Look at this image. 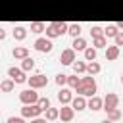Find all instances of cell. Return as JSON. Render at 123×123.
Here are the masks:
<instances>
[{"label": "cell", "instance_id": "6da1fadb", "mask_svg": "<svg viewBox=\"0 0 123 123\" xmlns=\"http://www.w3.org/2000/svg\"><path fill=\"white\" fill-rule=\"evenodd\" d=\"M96 81H94V77L92 75H88V77H81V81H79V85H77V94H81V96H94L96 94Z\"/></svg>", "mask_w": 123, "mask_h": 123}, {"label": "cell", "instance_id": "7a4b0ae2", "mask_svg": "<svg viewBox=\"0 0 123 123\" xmlns=\"http://www.w3.org/2000/svg\"><path fill=\"white\" fill-rule=\"evenodd\" d=\"M67 29H69V25H67L65 21H54V23H48V25H46L44 33H46V37H48V38H56V37L65 35V33H67Z\"/></svg>", "mask_w": 123, "mask_h": 123}, {"label": "cell", "instance_id": "3957f363", "mask_svg": "<svg viewBox=\"0 0 123 123\" xmlns=\"http://www.w3.org/2000/svg\"><path fill=\"white\" fill-rule=\"evenodd\" d=\"M27 83H29L31 88H42V86L48 85V77L42 75V73H35L31 77H27Z\"/></svg>", "mask_w": 123, "mask_h": 123}, {"label": "cell", "instance_id": "277c9868", "mask_svg": "<svg viewBox=\"0 0 123 123\" xmlns=\"http://www.w3.org/2000/svg\"><path fill=\"white\" fill-rule=\"evenodd\" d=\"M42 113V110L38 108V104H23V108H21V117H38Z\"/></svg>", "mask_w": 123, "mask_h": 123}, {"label": "cell", "instance_id": "5b68a950", "mask_svg": "<svg viewBox=\"0 0 123 123\" xmlns=\"http://www.w3.org/2000/svg\"><path fill=\"white\" fill-rule=\"evenodd\" d=\"M8 77H10L13 83H17V85L27 83V75H25V71H23L21 67H10V69H8Z\"/></svg>", "mask_w": 123, "mask_h": 123}, {"label": "cell", "instance_id": "8992f818", "mask_svg": "<svg viewBox=\"0 0 123 123\" xmlns=\"http://www.w3.org/2000/svg\"><path fill=\"white\" fill-rule=\"evenodd\" d=\"M37 100H38V94L35 92V88H27V90L19 92V102L21 104H37Z\"/></svg>", "mask_w": 123, "mask_h": 123}, {"label": "cell", "instance_id": "52a82bcc", "mask_svg": "<svg viewBox=\"0 0 123 123\" xmlns=\"http://www.w3.org/2000/svg\"><path fill=\"white\" fill-rule=\"evenodd\" d=\"M117 104H119V96L115 94V92H108L104 98H102V110H111V108H117Z\"/></svg>", "mask_w": 123, "mask_h": 123}, {"label": "cell", "instance_id": "ba28073f", "mask_svg": "<svg viewBox=\"0 0 123 123\" xmlns=\"http://www.w3.org/2000/svg\"><path fill=\"white\" fill-rule=\"evenodd\" d=\"M52 48H54V44H52V40L48 38V37H40V38H37L35 40V50H38V52H52Z\"/></svg>", "mask_w": 123, "mask_h": 123}, {"label": "cell", "instance_id": "9c48e42d", "mask_svg": "<svg viewBox=\"0 0 123 123\" xmlns=\"http://www.w3.org/2000/svg\"><path fill=\"white\" fill-rule=\"evenodd\" d=\"M60 62H62V65H71V63L75 62V50H73V48H65V50H62V54H60Z\"/></svg>", "mask_w": 123, "mask_h": 123}, {"label": "cell", "instance_id": "30bf717a", "mask_svg": "<svg viewBox=\"0 0 123 123\" xmlns=\"http://www.w3.org/2000/svg\"><path fill=\"white\" fill-rule=\"evenodd\" d=\"M73 115H75V110L69 104H62V108H60V119L65 121V123H69L73 119Z\"/></svg>", "mask_w": 123, "mask_h": 123}, {"label": "cell", "instance_id": "8fae6325", "mask_svg": "<svg viewBox=\"0 0 123 123\" xmlns=\"http://www.w3.org/2000/svg\"><path fill=\"white\" fill-rule=\"evenodd\" d=\"M69 104H71V108H73L75 111H83V110L86 108V100H85V96H81V94L75 96V98H71Z\"/></svg>", "mask_w": 123, "mask_h": 123}, {"label": "cell", "instance_id": "7c38bea8", "mask_svg": "<svg viewBox=\"0 0 123 123\" xmlns=\"http://www.w3.org/2000/svg\"><path fill=\"white\" fill-rule=\"evenodd\" d=\"M86 108H90L92 111H98V110H102V98L100 96H90L88 100H86Z\"/></svg>", "mask_w": 123, "mask_h": 123}, {"label": "cell", "instance_id": "4fadbf2b", "mask_svg": "<svg viewBox=\"0 0 123 123\" xmlns=\"http://www.w3.org/2000/svg\"><path fill=\"white\" fill-rule=\"evenodd\" d=\"M117 58H119V46H115V44L106 46V60L113 62V60H117Z\"/></svg>", "mask_w": 123, "mask_h": 123}, {"label": "cell", "instance_id": "5bb4252c", "mask_svg": "<svg viewBox=\"0 0 123 123\" xmlns=\"http://www.w3.org/2000/svg\"><path fill=\"white\" fill-rule=\"evenodd\" d=\"M12 54H13V58H15V60H23V58H27V56H29V48H27V46H15Z\"/></svg>", "mask_w": 123, "mask_h": 123}, {"label": "cell", "instance_id": "9a60e30c", "mask_svg": "<svg viewBox=\"0 0 123 123\" xmlns=\"http://www.w3.org/2000/svg\"><path fill=\"white\" fill-rule=\"evenodd\" d=\"M71 98H73V94H71V90H69V88H62V90L58 92V100H60L62 104H69V102H71Z\"/></svg>", "mask_w": 123, "mask_h": 123}, {"label": "cell", "instance_id": "2e32d148", "mask_svg": "<svg viewBox=\"0 0 123 123\" xmlns=\"http://www.w3.org/2000/svg\"><path fill=\"white\" fill-rule=\"evenodd\" d=\"M100 71H102V65H100L96 60H92V62L86 63V73H88V75H96V73H100Z\"/></svg>", "mask_w": 123, "mask_h": 123}, {"label": "cell", "instance_id": "e0dca14e", "mask_svg": "<svg viewBox=\"0 0 123 123\" xmlns=\"http://www.w3.org/2000/svg\"><path fill=\"white\" fill-rule=\"evenodd\" d=\"M71 48H73L75 52H77V50H85V48H86V40H85L83 37H75V38H73Z\"/></svg>", "mask_w": 123, "mask_h": 123}, {"label": "cell", "instance_id": "ac0fdd59", "mask_svg": "<svg viewBox=\"0 0 123 123\" xmlns=\"http://www.w3.org/2000/svg\"><path fill=\"white\" fill-rule=\"evenodd\" d=\"M21 69H23L25 73H27V71H33V69H35V60L29 58V56L23 58V60H21Z\"/></svg>", "mask_w": 123, "mask_h": 123}, {"label": "cell", "instance_id": "d6986e66", "mask_svg": "<svg viewBox=\"0 0 123 123\" xmlns=\"http://www.w3.org/2000/svg\"><path fill=\"white\" fill-rule=\"evenodd\" d=\"M71 67H73L75 75H79V73H86V63L81 62V60H75V62L71 63Z\"/></svg>", "mask_w": 123, "mask_h": 123}, {"label": "cell", "instance_id": "ffe728a7", "mask_svg": "<svg viewBox=\"0 0 123 123\" xmlns=\"http://www.w3.org/2000/svg\"><path fill=\"white\" fill-rule=\"evenodd\" d=\"M117 33H119V29H117V27H115L113 23L106 25V29H104V37H106V38H113V37H115Z\"/></svg>", "mask_w": 123, "mask_h": 123}, {"label": "cell", "instance_id": "44dd1931", "mask_svg": "<svg viewBox=\"0 0 123 123\" xmlns=\"http://www.w3.org/2000/svg\"><path fill=\"white\" fill-rule=\"evenodd\" d=\"M92 46H94V48H106V46H108V38H106L104 35L94 37V38H92Z\"/></svg>", "mask_w": 123, "mask_h": 123}, {"label": "cell", "instance_id": "7402d4cb", "mask_svg": "<svg viewBox=\"0 0 123 123\" xmlns=\"http://www.w3.org/2000/svg\"><path fill=\"white\" fill-rule=\"evenodd\" d=\"M44 111H46V121H56V119L60 117V110H58V108H52V106H50V108L44 110Z\"/></svg>", "mask_w": 123, "mask_h": 123}, {"label": "cell", "instance_id": "603a6c76", "mask_svg": "<svg viewBox=\"0 0 123 123\" xmlns=\"http://www.w3.org/2000/svg\"><path fill=\"white\" fill-rule=\"evenodd\" d=\"M83 52H85V60H86V62L96 60V54H98V52H96V48H94V46H86Z\"/></svg>", "mask_w": 123, "mask_h": 123}, {"label": "cell", "instance_id": "cb8c5ba5", "mask_svg": "<svg viewBox=\"0 0 123 123\" xmlns=\"http://www.w3.org/2000/svg\"><path fill=\"white\" fill-rule=\"evenodd\" d=\"M13 86H15V83H13L12 79H4V81L0 83V90H2V92H12Z\"/></svg>", "mask_w": 123, "mask_h": 123}, {"label": "cell", "instance_id": "d4e9b609", "mask_svg": "<svg viewBox=\"0 0 123 123\" xmlns=\"http://www.w3.org/2000/svg\"><path fill=\"white\" fill-rule=\"evenodd\" d=\"M25 37H27V31H25V27L17 25V27L13 29V38H15V40H23Z\"/></svg>", "mask_w": 123, "mask_h": 123}, {"label": "cell", "instance_id": "484cf974", "mask_svg": "<svg viewBox=\"0 0 123 123\" xmlns=\"http://www.w3.org/2000/svg\"><path fill=\"white\" fill-rule=\"evenodd\" d=\"M106 113H108V119H111V121H119V119H121V111H119L117 108H111V110H108Z\"/></svg>", "mask_w": 123, "mask_h": 123}, {"label": "cell", "instance_id": "4316f807", "mask_svg": "<svg viewBox=\"0 0 123 123\" xmlns=\"http://www.w3.org/2000/svg\"><path fill=\"white\" fill-rule=\"evenodd\" d=\"M67 33H69L73 38H75V37H81V25H79V23H73V25H69Z\"/></svg>", "mask_w": 123, "mask_h": 123}, {"label": "cell", "instance_id": "83f0119b", "mask_svg": "<svg viewBox=\"0 0 123 123\" xmlns=\"http://www.w3.org/2000/svg\"><path fill=\"white\" fill-rule=\"evenodd\" d=\"M44 29H46V25H44V23H40V21L31 23V33H44Z\"/></svg>", "mask_w": 123, "mask_h": 123}, {"label": "cell", "instance_id": "f1b7e54d", "mask_svg": "<svg viewBox=\"0 0 123 123\" xmlns=\"http://www.w3.org/2000/svg\"><path fill=\"white\" fill-rule=\"evenodd\" d=\"M100 35H104V29H102L100 25H92V27H90V37L94 38V37H100Z\"/></svg>", "mask_w": 123, "mask_h": 123}, {"label": "cell", "instance_id": "f546056e", "mask_svg": "<svg viewBox=\"0 0 123 123\" xmlns=\"http://www.w3.org/2000/svg\"><path fill=\"white\" fill-rule=\"evenodd\" d=\"M79 81H81V79H79L77 75H67V85H69L71 88H77V85H79Z\"/></svg>", "mask_w": 123, "mask_h": 123}, {"label": "cell", "instance_id": "4dcf8cb0", "mask_svg": "<svg viewBox=\"0 0 123 123\" xmlns=\"http://www.w3.org/2000/svg\"><path fill=\"white\" fill-rule=\"evenodd\" d=\"M56 85H58V86H63V85H67V75H65V73H60V75H56Z\"/></svg>", "mask_w": 123, "mask_h": 123}, {"label": "cell", "instance_id": "1f68e13d", "mask_svg": "<svg viewBox=\"0 0 123 123\" xmlns=\"http://www.w3.org/2000/svg\"><path fill=\"white\" fill-rule=\"evenodd\" d=\"M37 104H38V108H40L42 111L50 108V100H48V98H38V100H37Z\"/></svg>", "mask_w": 123, "mask_h": 123}, {"label": "cell", "instance_id": "d6a6232c", "mask_svg": "<svg viewBox=\"0 0 123 123\" xmlns=\"http://www.w3.org/2000/svg\"><path fill=\"white\" fill-rule=\"evenodd\" d=\"M113 40H115V46H119V48H121V46H123V31H119V33L113 37Z\"/></svg>", "mask_w": 123, "mask_h": 123}, {"label": "cell", "instance_id": "836d02e7", "mask_svg": "<svg viewBox=\"0 0 123 123\" xmlns=\"http://www.w3.org/2000/svg\"><path fill=\"white\" fill-rule=\"evenodd\" d=\"M6 123H25V117H21V115H19V117H13V115H12V117H8Z\"/></svg>", "mask_w": 123, "mask_h": 123}, {"label": "cell", "instance_id": "e575fe53", "mask_svg": "<svg viewBox=\"0 0 123 123\" xmlns=\"http://www.w3.org/2000/svg\"><path fill=\"white\" fill-rule=\"evenodd\" d=\"M31 123H48V121H46V117H40V115H38V117H33Z\"/></svg>", "mask_w": 123, "mask_h": 123}, {"label": "cell", "instance_id": "d590c367", "mask_svg": "<svg viewBox=\"0 0 123 123\" xmlns=\"http://www.w3.org/2000/svg\"><path fill=\"white\" fill-rule=\"evenodd\" d=\"M4 38H6V31L0 27V40H4Z\"/></svg>", "mask_w": 123, "mask_h": 123}, {"label": "cell", "instance_id": "8d00e7d4", "mask_svg": "<svg viewBox=\"0 0 123 123\" xmlns=\"http://www.w3.org/2000/svg\"><path fill=\"white\" fill-rule=\"evenodd\" d=\"M115 27H117L119 31H123V21H119V23H115Z\"/></svg>", "mask_w": 123, "mask_h": 123}, {"label": "cell", "instance_id": "74e56055", "mask_svg": "<svg viewBox=\"0 0 123 123\" xmlns=\"http://www.w3.org/2000/svg\"><path fill=\"white\" fill-rule=\"evenodd\" d=\"M102 123H115V121H111V119H108V117H106V119H104Z\"/></svg>", "mask_w": 123, "mask_h": 123}, {"label": "cell", "instance_id": "f35d334b", "mask_svg": "<svg viewBox=\"0 0 123 123\" xmlns=\"http://www.w3.org/2000/svg\"><path fill=\"white\" fill-rule=\"evenodd\" d=\"M121 83H123V73H121Z\"/></svg>", "mask_w": 123, "mask_h": 123}, {"label": "cell", "instance_id": "ab89813d", "mask_svg": "<svg viewBox=\"0 0 123 123\" xmlns=\"http://www.w3.org/2000/svg\"><path fill=\"white\" fill-rule=\"evenodd\" d=\"M50 123H52V121H50Z\"/></svg>", "mask_w": 123, "mask_h": 123}]
</instances>
